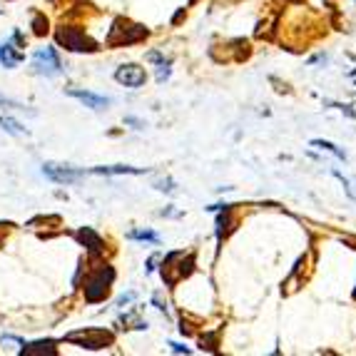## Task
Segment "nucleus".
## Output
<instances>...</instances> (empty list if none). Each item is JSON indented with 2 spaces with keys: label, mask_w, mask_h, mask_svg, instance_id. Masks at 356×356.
<instances>
[{
  "label": "nucleus",
  "mask_w": 356,
  "mask_h": 356,
  "mask_svg": "<svg viewBox=\"0 0 356 356\" xmlns=\"http://www.w3.org/2000/svg\"><path fill=\"white\" fill-rule=\"evenodd\" d=\"M311 145H314V147H319V150H327V152H331V155H334L336 160H346V152H344V150L336 147L334 142H327V140H311Z\"/></svg>",
  "instance_id": "obj_12"
},
{
  "label": "nucleus",
  "mask_w": 356,
  "mask_h": 356,
  "mask_svg": "<svg viewBox=\"0 0 356 356\" xmlns=\"http://www.w3.org/2000/svg\"><path fill=\"white\" fill-rule=\"evenodd\" d=\"M43 172H45L50 180L60 182V185H70V182H75L78 177L85 175V169H73V167H62V165H53V162H47V165H43Z\"/></svg>",
  "instance_id": "obj_6"
},
{
  "label": "nucleus",
  "mask_w": 356,
  "mask_h": 356,
  "mask_svg": "<svg viewBox=\"0 0 356 356\" xmlns=\"http://www.w3.org/2000/svg\"><path fill=\"white\" fill-rule=\"evenodd\" d=\"M93 175H142L145 169L137 167H125V165H112V167H95L90 169Z\"/></svg>",
  "instance_id": "obj_10"
},
{
  "label": "nucleus",
  "mask_w": 356,
  "mask_h": 356,
  "mask_svg": "<svg viewBox=\"0 0 356 356\" xmlns=\"http://www.w3.org/2000/svg\"><path fill=\"white\" fill-rule=\"evenodd\" d=\"M65 342L82 344V346H88V349H102V346H110V344H112V334L102 329H82V331L67 334Z\"/></svg>",
  "instance_id": "obj_1"
},
{
  "label": "nucleus",
  "mask_w": 356,
  "mask_h": 356,
  "mask_svg": "<svg viewBox=\"0 0 356 356\" xmlns=\"http://www.w3.org/2000/svg\"><path fill=\"white\" fill-rule=\"evenodd\" d=\"M115 272L110 267H102L97 274L93 276L85 287V296H88L90 302H100L102 296H108V289H110V282H112Z\"/></svg>",
  "instance_id": "obj_3"
},
{
  "label": "nucleus",
  "mask_w": 356,
  "mask_h": 356,
  "mask_svg": "<svg viewBox=\"0 0 356 356\" xmlns=\"http://www.w3.org/2000/svg\"><path fill=\"white\" fill-rule=\"evenodd\" d=\"M21 60H23V55L21 53H13V45H3V47H0V62H3L5 67H15Z\"/></svg>",
  "instance_id": "obj_11"
},
{
  "label": "nucleus",
  "mask_w": 356,
  "mask_h": 356,
  "mask_svg": "<svg viewBox=\"0 0 356 356\" xmlns=\"http://www.w3.org/2000/svg\"><path fill=\"white\" fill-rule=\"evenodd\" d=\"M33 62H35V67H38L40 73H45V75H58V73H60V67H62L53 47L38 50V53H35V58H33Z\"/></svg>",
  "instance_id": "obj_7"
},
{
  "label": "nucleus",
  "mask_w": 356,
  "mask_h": 356,
  "mask_svg": "<svg viewBox=\"0 0 356 356\" xmlns=\"http://www.w3.org/2000/svg\"><path fill=\"white\" fill-rule=\"evenodd\" d=\"M78 239H80V242L85 244L90 252H95V254H97V252H102V239L95 235L93 229H88V227L80 229V232H78Z\"/></svg>",
  "instance_id": "obj_9"
},
{
  "label": "nucleus",
  "mask_w": 356,
  "mask_h": 356,
  "mask_svg": "<svg viewBox=\"0 0 356 356\" xmlns=\"http://www.w3.org/2000/svg\"><path fill=\"white\" fill-rule=\"evenodd\" d=\"M130 239H142V242H152V244H160V237L155 235V232H130Z\"/></svg>",
  "instance_id": "obj_13"
},
{
  "label": "nucleus",
  "mask_w": 356,
  "mask_h": 356,
  "mask_svg": "<svg viewBox=\"0 0 356 356\" xmlns=\"http://www.w3.org/2000/svg\"><path fill=\"white\" fill-rule=\"evenodd\" d=\"M169 346H172V351H177V354H182V351H185V354H187V346H182V344H169Z\"/></svg>",
  "instance_id": "obj_15"
},
{
  "label": "nucleus",
  "mask_w": 356,
  "mask_h": 356,
  "mask_svg": "<svg viewBox=\"0 0 356 356\" xmlns=\"http://www.w3.org/2000/svg\"><path fill=\"white\" fill-rule=\"evenodd\" d=\"M142 38H147V30H145V27L117 21L112 30H110L108 43L110 45H128V43H137V40H142Z\"/></svg>",
  "instance_id": "obj_2"
},
{
  "label": "nucleus",
  "mask_w": 356,
  "mask_h": 356,
  "mask_svg": "<svg viewBox=\"0 0 356 356\" xmlns=\"http://www.w3.org/2000/svg\"><path fill=\"white\" fill-rule=\"evenodd\" d=\"M115 80L120 82V85H125V88H140V85H145L147 75H145V70H142L140 65L130 62V65L117 67V73H115Z\"/></svg>",
  "instance_id": "obj_5"
},
{
  "label": "nucleus",
  "mask_w": 356,
  "mask_h": 356,
  "mask_svg": "<svg viewBox=\"0 0 356 356\" xmlns=\"http://www.w3.org/2000/svg\"><path fill=\"white\" fill-rule=\"evenodd\" d=\"M67 95H73V97H78V100H82L88 108L93 110H102L110 105V97H102V95H93L88 93V90H67Z\"/></svg>",
  "instance_id": "obj_8"
},
{
  "label": "nucleus",
  "mask_w": 356,
  "mask_h": 356,
  "mask_svg": "<svg viewBox=\"0 0 356 356\" xmlns=\"http://www.w3.org/2000/svg\"><path fill=\"white\" fill-rule=\"evenodd\" d=\"M58 43L65 45L67 50H75V53H82V50H95V43L90 40L82 30H75V27H65V30H60V33H58Z\"/></svg>",
  "instance_id": "obj_4"
},
{
  "label": "nucleus",
  "mask_w": 356,
  "mask_h": 356,
  "mask_svg": "<svg viewBox=\"0 0 356 356\" xmlns=\"http://www.w3.org/2000/svg\"><path fill=\"white\" fill-rule=\"evenodd\" d=\"M0 125H3L8 132H13V134H23V132H25V128H23L21 122L10 120V117H0Z\"/></svg>",
  "instance_id": "obj_14"
}]
</instances>
